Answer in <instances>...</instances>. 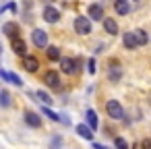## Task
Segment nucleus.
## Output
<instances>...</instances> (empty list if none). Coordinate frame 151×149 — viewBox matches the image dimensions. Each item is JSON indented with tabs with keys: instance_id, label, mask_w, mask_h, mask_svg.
<instances>
[{
	"instance_id": "a878e982",
	"label": "nucleus",
	"mask_w": 151,
	"mask_h": 149,
	"mask_svg": "<svg viewBox=\"0 0 151 149\" xmlns=\"http://www.w3.org/2000/svg\"><path fill=\"white\" fill-rule=\"evenodd\" d=\"M118 79H120V71H118V68H116V71L110 68V81H118Z\"/></svg>"
},
{
	"instance_id": "bb28decb",
	"label": "nucleus",
	"mask_w": 151,
	"mask_h": 149,
	"mask_svg": "<svg viewBox=\"0 0 151 149\" xmlns=\"http://www.w3.org/2000/svg\"><path fill=\"white\" fill-rule=\"evenodd\" d=\"M141 149H151V139H145L141 143Z\"/></svg>"
},
{
	"instance_id": "4468645a",
	"label": "nucleus",
	"mask_w": 151,
	"mask_h": 149,
	"mask_svg": "<svg viewBox=\"0 0 151 149\" xmlns=\"http://www.w3.org/2000/svg\"><path fill=\"white\" fill-rule=\"evenodd\" d=\"M13 50H15V54H19V56H27V46H25V42L21 40V37H17V40H13Z\"/></svg>"
},
{
	"instance_id": "393cba45",
	"label": "nucleus",
	"mask_w": 151,
	"mask_h": 149,
	"mask_svg": "<svg viewBox=\"0 0 151 149\" xmlns=\"http://www.w3.org/2000/svg\"><path fill=\"white\" fill-rule=\"evenodd\" d=\"M87 73H91V75L95 73V60H93V58L87 60Z\"/></svg>"
},
{
	"instance_id": "423d86ee",
	"label": "nucleus",
	"mask_w": 151,
	"mask_h": 149,
	"mask_svg": "<svg viewBox=\"0 0 151 149\" xmlns=\"http://www.w3.org/2000/svg\"><path fill=\"white\" fill-rule=\"evenodd\" d=\"M60 68H62V73H66V75L79 73V71H77V60H73V58H62V60H60Z\"/></svg>"
},
{
	"instance_id": "5701e85b",
	"label": "nucleus",
	"mask_w": 151,
	"mask_h": 149,
	"mask_svg": "<svg viewBox=\"0 0 151 149\" xmlns=\"http://www.w3.org/2000/svg\"><path fill=\"white\" fill-rule=\"evenodd\" d=\"M9 83H13V85H17V87H21V85H23L21 77H19V75H15V73H9Z\"/></svg>"
},
{
	"instance_id": "c85d7f7f",
	"label": "nucleus",
	"mask_w": 151,
	"mask_h": 149,
	"mask_svg": "<svg viewBox=\"0 0 151 149\" xmlns=\"http://www.w3.org/2000/svg\"><path fill=\"white\" fill-rule=\"evenodd\" d=\"M0 77H2V81L9 83V71H0Z\"/></svg>"
},
{
	"instance_id": "f8f14e48",
	"label": "nucleus",
	"mask_w": 151,
	"mask_h": 149,
	"mask_svg": "<svg viewBox=\"0 0 151 149\" xmlns=\"http://www.w3.org/2000/svg\"><path fill=\"white\" fill-rule=\"evenodd\" d=\"M93 132H95V130H93L89 124H83V122H81V124H77V135H79V137H83V139L91 141V139H93Z\"/></svg>"
},
{
	"instance_id": "7ed1b4c3",
	"label": "nucleus",
	"mask_w": 151,
	"mask_h": 149,
	"mask_svg": "<svg viewBox=\"0 0 151 149\" xmlns=\"http://www.w3.org/2000/svg\"><path fill=\"white\" fill-rule=\"evenodd\" d=\"M2 33H4L6 37H11V40H17L19 33H21V27H19L15 21H6V23L2 25Z\"/></svg>"
},
{
	"instance_id": "aec40b11",
	"label": "nucleus",
	"mask_w": 151,
	"mask_h": 149,
	"mask_svg": "<svg viewBox=\"0 0 151 149\" xmlns=\"http://www.w3.org/2000/svg\"><path fill=\"white\" fill-rule=\"evenodd\" d=\"M0 104H2L4 108H9V106H11V95H9V91H6V89L0 91Z\"/></svg>"
},
{
	"instance_id": "cd10ccee",
	"label": "nucleus",
	"mask_w": 151,
	"mask_h": 149,
	"mask_svg": "<svg viewBox=\"0 0 151 149\" xmlns=\"http://www.w3.org/2000/svg\"><path fill=\"white\" fill-rule=\"evenodd\" d=\"M60 122L68 126V124H70V118H68V116H64V114H60Z\"/></svg>"
},
{
	"instance_id": "39448f33",
	"label": "nucleus",
	"mask_w": 151,
	"mask_h": 149,
	"mask_svg": "<svg viewBox=\"0 0 151 149\" xmlns=\"http://www.w3.org/2000/svg\"><path fill=\"white\" fill-rule=\"evenodd\" d=\"M87 17H89L91 21H104V19H106L104 6H101V4H91V6L87 9Z\"/></svg>"
},
{
	"instance_id": "f3484780",
	"label": "nucleus",
	"mask_w": 151,
	"mask_h": 149,
	"mask_svg": "<svg viewBox=\"0 0 151 149\" xmlns=\"http://www.w3.org/2000/svg\"><path fill=\"white\" fill-rule=\"evenodd\" d=\"M85 118H87V124L93 128V130H97V126H99V122H97V114H95V110H87L85 112Z\"/></svg>"
},
{
	"instance_id": "20e7f679",
	"label": "nucleus",
	"mask_w": 151,
	"mask_h": 149,
	"mask_svg": "<svg viewBox=\"0 0 151 149\" xmlns=\"http://www.w3.org/2000/svg\"><path fill=\"white\" fill-rule=\"evenodd\" d=\"M31 40L37 48H48V33L44 29H33L31 31Z\"/></svg>"
},
{
	"instance_id": "6e6552de",
	"label": "nucleus",
	"mask_w": 151,
	"mask_h": 149,
	"mask_svg": "<svg viewBox=\"0 0 151 149\" xmlns=\"http://www.w3.org/2000/svg\"><path fill=\"white\" fill-rule=\"evenodd\" d=\"M122 44H124V48H126V50H134V48L139 46L134 31H128V33H124V35H122Z\"/></svg>"
},
{
	"instance_id": "2eb2a0df",
	"label": "nucleus",
	"mask_w": 151,
	"mask_h": 149,
	"mask_svg": "<svg viewBox=\"0 0 151 149\" xmlns=\"http://www.w3.org/2000/svg\"><path fill=\"white\" fill-rule=\"evenodd\" d=\"M25 122H27L29 126H33V128H40V126H42V118H40L35 112H25Z\"/></svg>"
},
{
	"instance_id": "9d476101",
	"label": "nucleus",
	"mask_w": 151,
	"mask_h": 149,
	"mask_svg": "<svg viewBox=\"0 0 151 149\" xmlns=\"http://www.w3.org/2000/svg\"><path fill=\"white\" fill-rule=\"evenodd\" d=\"M44 81H46V85H48V87H52V89H58V87H60V77H58V73H56V71H48Z\"/></svg>"
},
{
	"instance_id": "9b49d317",
	"label": "nucleus",
	"mask_w": 151,
	"mask_h": 149,
	"mask_svg": "<svg viewBox=\"0 0 151 149\" xmlns=\"http://www.w3.org/2000/svg\"><path fill=\"white\" fill-rule=\"evenodd\" d=\"M114 11H116V15L124 17V15L130 13V2H128V0H116V2H114Z\"/></svg>"
},
{
	"instance_id": "dca6fc26",
	"label": "nucleus",
	"mask_w": 151,
	"mask_h": 149,
	"mask_svg": "<svg viewBox=\"0 0 151 149\" xmlns=\"http://www.w3.org/2000/svg\"><path fill=\"white\" fill-rule=\"evenodd\" d=\"M46 54H48V60H52V62H60L62 60V56H60V48H56V46H48L46 48Z\"/></svg>"
},
{
	"instance_id": "4be33fe9",
	"label": "nucleus",
	"mask_w": 151,
	"mask_h": 149,
	"mask_svg": "<svg viewBox=\"0 0 151 149\" xmlns=\"http://www.w3.org/2000/svg\"><path fill=\"white\" fill-rule=\"evenodd\" d=\"M114 147H116V149H128V143H126V139H122V137H114Z\"/></svg>"
},
{
	"instance_id": "6ab92c4d",
	"label": "nucleus",
	"mask_w": 151,
	"mask_h": 149,
	"mask_svg": "<svg viewBox=\"0 0 151 149\" xmlns=\"http://www.w3.org/2000/svg\"><path fill=\"white\" fill-rule=\"evenodd\" d=\"M42 112H44V114H46V116H48L50 120H54V122H60V114H56V112H52V110H50L48 106H44V108H42Z\"/></svg>"
},
{
	"instance_id": "412c9836",
	"label": "nucleus",
	"mask_w": 151,
	"mask_h": 149,
	"mask_svg": "<svg viewBox=\"0 0 151 149\" xmlns=\"http://www.w3.org/2000/svg\"><path fill=\"white\" fill-rule=\"evenodd\" d=\"M35 97H37L40 101H44V104H52V97H50V93H46V91H35Z\"/></svg>"
},
{
	"instance_id": "a211bd4d",
	"label": "nucleus",
	"mask_w": 151,
	"mask_h": 149,
	"mask_svg": "<svg viewBox=\"0 0 151 149\" xmlns=\"http://www.w3.org/2000/svg\"><path fill=\"white\" fill-rule=\"evenodd\" d=\"M134 35H137L139 46H145V44L149 42V35H147V31H143V29H137V31H134Z\"/></svg>"
},
{
	"instance_id": "ddd939ff",
	"label": "nucleus",
	"mask_w": 151,
	"mask_h": 149,
	"mask_svg": "<svg viewBox=\"0 0 151 149\" xmlns=\"http://www.w3.org/2000/svg\"><path fill=\"white\" fill-rule=\"evenodd\" d=\"M104 29H106L108 35H116V33H118V23H116V19L106 17V19H104Z\"/></svg>"
},
{
	"instance_id": "f257e3e1",
	"label": "nucleus",
	"mask_w": 151,
	"mask_h": 149,
	"mask_svg": "<svg viewBox=\"0 0 151 149\" xmlns=\"http://www.w3.org/2000/svg\"><path fill=\"white\" fill-rule=\"evenodd\" d=\"M106 112H108V116H110L112 120H122V118H124V108H122V104L116 101V99H110V101L106 104Z\"/></svg>"
},
{
	"instance_id": "b1692460",
	"label": "nucleus",
	"mask_w": 151,
	"mask_h": 149,
	"mask_svg": "<svg viewBox=\"0 0 151 149\" xmlns=\"http://www.w3.org/2000/svg\"><path fill=\"white\" fill-rule=\"evenodd\" d=\"M50 149H62V139L60 137H54L52 143H50Z\"/></svg>"
},
{
	"instance_id": "c756f323",
	"label": "nucleus",
	"mask_w": 151,
	"mask_h": 149,
	"mask_svg": "<svg viewBox=\"0 0 151 149\" xmlns=\"http://www.w3.org/2000/svg\"><path fill=\"white\" fill-rule=\"evenodd\" d=\"M93 149H106V147H104L101 143H93Z\"/></svg>"
},
{
	"instance_id": "1a4fd4ad",
	"label": "nucleus",
	"mask_w": 151,
	"mask_h": 149,
	"mask_svg": "<svg viewBox=\"0 0 151 149\" xmlns=\"http://www.w3.org/2000/svg\"><path fill=\"white\" fill-rule=\"evenodd\" d=\"M23 68L29 71V73H35V71H40V60L35 56H25L23 58Z\"/></svg>"
},
{
	"instance_id": "0eeeda50",
	"label": "nucleus",
	"mask_w": 151,
	"mask_h": 149,
	"mask_svg": "<svg viewBox=\"0 0 151 149\" xmlns=\"http://www.w3.org/2000/svg\"><path fill=\"white\" fill-rule=\"evenodd\" d=\"M44 21L46 23H58L60 21V13L54 6H46L44 9Z\"/></svg>"
},
{
	"instance_id": "f03ea898",
	"label": "nucleus",
	"mask_w": 151,
	"mask_h": 149,
	"mask_svg": "<svg viewBox=\"0 0 151 149\" xmlns=\"http://www.w3.org/2000/svg\"><path fill=\"white\" fill-rule=\"evenodd\" d=\"M73 27H75V33H79V35H89V33H91V19H89V17H77L75 23H73Z\"/></svg>"
}]
</instances>
